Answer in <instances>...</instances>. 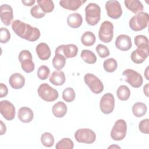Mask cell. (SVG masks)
<instances>
[{"label": "cell", "instance_id": "6da1fadb", "mask_svg": "<svg viewBox=\"0 0 149 149\" xmlns=\"http://www.w3.org/2000/svg\"><path fill=\"white\" fill-rule=\"evenodd\" d=\"M12 29L19 37L31 42L37 41L41 36L38 28L32 27L20 20H15L12 23Z\"/></svg>", "mask_w": 149, "mask_h": 149}, {"label": "cell", "instance_id": "7a4b0ae2", "mask_svg": "<svg viewBox=\"0 0 149 149\" xmlns=\"http://www.w3.org/2000/svg\"><path fill=\"white\" fill-rule=\"evenodd\" d=\"M85 18L88 24L96 25L101 19V8L95 3H90L85 8Z\"/></svg>", "mask_w": 149, "mask_h": 149}, {"label": "cell", "instance_id": "3957f363", "mask_svg": "<svg viewBox=\"0 0 149 149\" xmlns=\"http://www.w3.org/2000/svg\"><path fill=\"white\" fill-rule=\"evenodd\" d=\"M149 16L147 12H141L133 16L129 20V27L134 31H141L146 29L148 24Z\"/></svg>", "mask_w": 149, "mask_h": 149}, {"label": "cell", "instance_id": "277c9868", "mask_svg": "<svg viewBox=\"0 0 149 149\" xmlns=\"http://www.w3.org/2000/svg\"><path fill=\"white\" fill-rule=\"evenodd\" d=\"M37 93L39 97L47 102L54 101L59 96L58 91L45 83L40 85Z\"/></svg>", "mask_w": 149, "mask_h": 149}, {"label": "cell", "instance_id": "5b68a950", "mask_svg": "<svg viewBox=\"0 0 149 149\" xmlns=\"http://www.w3.org/2000/svg\"><path fill=\"white\" fill-rule=\"evenodd\" d=\"M74 138L79 143L92 144L96 140L95 132L88 128H81L74 133Z\"/></svg>", "mask_w": 149, "mask_h": 149}, {"label": "cell", "instance_id": "8992f818", "mask_svg": "<svg viewBox=\"0 0 149 149\" xmlns=\"http://www.w3.org/2000/svg\"><path fill=\"white\" fill-rule=\"evenodd\" d=\"M18 59L21 63L22 69L26 73H31L34 70L35 65L33 61L32 55L29 50L25 49L20 51Z\"/></svg>", "mask_w": 149, "mask_h": 149}, {"label": "cell", "instance_id": "52a82bcc", "mask_svg": "<svg viewBox=\"0 0 149 149\" xmlns=\"http://www.w3.org/2000/svg\"><path fill=\"white\" fill-rule=\"evenodd\" d=\"M127 132V124L125 120L118 119L115 123L111 131V137L115 141H120L123 140L126 135Z\"/></svg>", "mask_w": 149, "mask_h": 149}, {"label": "cell", "instance_id": "ba28073f", "mask_svg": "<svg viewBox=\"0 0 149 149\" xmlns=\"http://www.w3.org/2000/svg\"><path fill=\"white\" fill-rule=\"evenodd\" d=\"M100 40L105 43L110 42L113 37V25L108 20L103 22L100 27L98 31Z\"/></svg>", "mask_w": 149, "mask_h": 149}, {"label": "cell", "instance_id": "9c48e42d", "mask_svg": "<svg viewBox=\"0 0 149 149\" xmlns=\"http://www.w3.org/2000/svg\"><path fill=\"white\" fill-rule=\"evenodd\" d=\"M84 82L94 94H100L104 90V84L101 80L92 73H87L84 77Z\"/></svg>", "mask_w": 149, "mask_h": 149}, {"label": "cell", "instance_id": "30bf717a", "mask_svg": "<svg viewBox=\"0 0 149 149\" xmlns=\"http://www.w3.org/2000/svg\"><path fill=\"white\" fill-rule=\"evenodd\" d=\"M122 75L125 77V81L134 88H139L143 84V79L142 76L134 70L131 69H126L123 72Z\"/></svg>", "mask_w": 149, "mask_h": 149}, {"label": "cell", "instance_id": "8fae6325", "mask_svg": "<svg viewBox=\"0 0 149 149\" xmlns=\"http://www.w3.org/2000/svg\"><path fill=\"white\" fill-rule=\"evenodd\" d=\"M100 108L101 112L105 114L112 113L115 108V98L113 95L108 93L102 95L100 102Z\"/></svg>", "mask_w": 149, "mask_h": 149}, {"label": "cell", "instance_id": "7c38bea8", "mask_svg": "<svg viewBox=\"0 0 149 149\" xmlns=\"http://www.w3.org/2000/svg\"><path fill=\"white\" fill-rule=\"evenodd\" d=\"M105 7L107 15L112 19H119L122 15V7L118 1L111 0L107 1Z\"/></svg>", "mask_w": 149, "mask_h": 149}, {"label": "cell", "instance_id": "4fadbf2b", "mask_svg": "<svg viewBox=\"0 0 149 149\" xmlns=\"http://www.w3.org/2000/svg\"><path fill=\"white\" fill-rule=\"evenodd\" d=\"M0 112L3 118L7 120H12L16 114L15 107L13 104L8 100H2L0 102Z\"/></svg>", "mask_w": 149, "mask_h": 149}, {"label": "cell", "instance_id": "5bb4252c", "mask_svg": "<svg viewBox=\"0 0 149 149\" xmlns=\"http://www.w3.org/2000/svg\"><path fill=\"white\" fill-rule=\"evenodd\" d=\"M78 52V48L76 45L73 44H63L59 45L55 49V54L63 55L66 58H72L75 57Z\"/></svg>", "mask_w": 149, "mask_h": 149}, {"label": "cell", "instance_id": "9a60e30c", "mask_svg": "<svg viewBox=\"0 0 149 149\" xmlns=\"http://www.w3.org/2000/svg\"><path fill=\"white\" fill-rule=\"evenodd\" d=\"M0 16L2 22L6 26L12 23L13 19L12 8L8 4H3L0 6Z\"/></svg>", "mask_w": 149, "mask_h": 149}, {"label": "cell", "instance_id": "2e32d148", "mask_svg": "<svg viewBox=\"0 0 149 149\" xmlns=\"http://www.w3.org/2000/svg\"><path fill=\"white\" fill-rule=\"evenodd\" d=\"M115 45L118 49L122 51H127L132 46L131 38L126 34H120L117 37Z\"/></svg>", "mask_w": 149, "mask_h": 149}, {"label": "cell", "instance_id": "e0dca14e", "mask_svg": "<svg viewBox=\"0 0 149 149\" xmlns=\"http://www.w3.org/2000/svg\"><path fill=\"white\" fill-rule=\"evenodd\" d=\"M149 53L148 48L147 49H139L137 48L134 50L130 55L132 61L137 64L142 63L148 57Z\"/></svg>", "mask_w": 149, "mask_h": 149}, {"label": "cell", "instance_id": "ac0fdd59", "mask_svg": "<svg viewBox=\"0 0 149 149\" xmlns=\"http://www.w3.org/2000/svg\"><path fill=\"white\" fill-rule=\"evenodd\" d=\"M36 51L38 57L42 61L48 59L51 55V51L48 45L45 42L38 44L36 48Z\"/></svg>", "mask_w": 149, "mask_h": 149}, {"label": "cell", "instance_id": "d6986e66", "mask_svg": "<svg viewBox=\"0 0 149 149\" xmlns=\"http://www.w3.org/2000/svg\"><path fill=\"white\" fill-rule=\"evenodd\" d=\"M17 116L19 119L23 123H27L32 121L34 118V113L33 111L29 107H21L17 112Z\"/></svg>", "mask_w": 149, "mask_h": 149}, {"label": "cell", "instance_id": "ffe728a7", "mask_svg": "<svg viewBox=\"0 0 149 149\" xmlns=\"http://www.w3.org/2000/svg\"><path fill=\"white\" fill-rule=\"evenodd\" d=\"M9 83L12 88L14 89H20L24 86L25 78L20 73H15L10 76Z\"/></svg>", "mask_w": 149, "mask_h": 149}, {"label": "cell", "instance_id": "44dd1931", "mask_svg": "<svg viewBox=\"0 0 149 149\" xmlns=\"http://www.w3.org/2000/svg\"><path fill=\"white\" fill-rule=\"evenodd\" d=\"M85 2L86 1L83 0H62L59 1V5L65 9L75 11Z\"/></svg>", "mask_w": 149, "mask_h": 149}, {"label": "cell", "instance_id": "7402d4cb", "mask_svg": "<svg viewBox=\"0 0 149 149\" xmlns=\"http://www.w3.org/2000/svg\"><path fill=\"white\" fill-rule=\"evenodd\" d=\"M49 80L51 84L55 86H62L66 81L65 74L64 72L61 70H55L50 75Z\"/></svg>", "mask_w": 149, "mask_h": 149}, {"label": "cell", "instance_id": "603a6c76", "mask_svg": "<svg viewBox=\"0 0 149 149\" xmlns=\"http://www.w3.org/2000/svg\"><path fill=\"white\" fill-rule=\"evenodd\" d=\"M125 6L133 13H138L143 11L144 6L143 3L139 0H125Z\"/></svg>", "mask_w": 149, "mask_h": 149}, {"label": "cell", "instance_id": "cb8c5ba5", "mask_svg": "<svg viewBox=\"0 0 149 149\" xmlns=\"http://www.w3.org/2000/svg\"><path fill=\"white\" fill-rule=\"evenodd\" d=\"M83 23V18L79 13L70 14L67 18V23L68 26L73 29H77L81 26Z\"/></svg>", "mask_w": 149, "mask_h": 149}, {"label": "cell", "instance_id": "d4e9b609", "mask_svg": "<svg viewBox=\"0 0 149 149\" xmlns=\"http://www.w3.org/2000/svg\"><path fill=\"white\" fill-rule=\"evenodd\" d=\"M68 108L65 103L62 101H58L55 103L52 108V112L56 118H62L67 113Z\"/></svg>", "mask_w": 149, "mask_h": 149}, {"label": "cell", "instance_id": "484cf974", "mask_svg": "<svg viewBox=\"0 0 149 149\" xmlns=\"http://www.w3.org/2000/svg\"><path fill=\"white\" fill-rule=\"evenodd\" d=\"M132 110L134 116L137 118H140L146 113L147 108L145 104L141 102H137L133 105Z\"/></svg>", "mask_w": 149, "mask_h": 149}, {"label": "cell", "instance_id": "4316f807", "mask_svg": "<svg viewBox=\"0 0 149 149\" xmlns=\"http://www.w3.org/2000/svg\"><path fill=\"white\" fill-rule=\"evenodd\" d=\"M95 34L89 31L84 32L81 37V42L83 45L86 47H90L94 44L95 42Z\"/></svg>", "mask_w": 149, "mask_h": 149}, {"label": "cell", "instance_id": "83f0119b", "mask_svg": "<svg viewBox=\"0 0 149 149\" xmlns=\"http://www.w3.org/2000/svg\"><path fill=\"white\" fill-rule=\"evenodd\" d=\"M80 56L84 62L88 64H94L97 61V57L95 54L88 49L82 50Z\"/></svg>", "mask_w": 149, "mask_h": 149}, {"label": "cell", "instance_id": "f1b7e54d", "mask_svg": "<svg viewBox=\"0 0 149 149\" xmlns=\"http://www.w3.org/2000/svg\"><path fill=\"white\" fill-rule=\"evenodd\" d=\"M66 58L62 54H55L52 59V65L54 68L58 70H61L66 64Z\"/></svg>", "mask_w": 149, "mask_h": 149}, {"label": "cell", "instance_id": "f546056e", "mask_svg": "<svg viewBox=\"0 0 149 149\" xmlns=\"http://www.w3.org/2000/svg\"><path fill=\"white\" fill-rule=\"evenodd\" d=\"M118 98L121 101L127 100L130 96V90L129 87L125 85L120 86L116 91Z\"/></svg>", "mask_w": 149, "mask_h": 149}, {"label": "cell", "instance_id": "4dcf8cb0", "mask_svg": "<svg viewBox=\"0 0 149 149\" xmlns=\"http://www.w3.org/2000/svg\"><path fill=\"white\" fill-rule=\"evenodd\" d=\"M38 5L45 13H50L54 9V4L51 0H38Z\"/></svg>", "mask_w": 149, "mask_h": 149}, {"label": "cell", "instance_id": "1f68e13d", "mask_svg": "<svg viewBox=\"0 0 149 149\" xmlns=\"http://www.w3.org/2000/svg\"><path fill=\"white\" fill-rule=\"evenodd\" d=\"M134 44L137 48L147 49L148 48V39L144 35H137L134 37Z\"/></svg>", "mask_w": 149, "mask_h": 149}, {"label": "cell", "instance_id": "d6a6232c", "mask_svg": "<svg viewBox=\"0 0 149 149\" xmlns=\"http://www.w3.org/2000/svg\"><path fill=\"white\" fill-rule=\"evenodd\" d=\"M103 67L106 72L112 73L116 70L118 68V63L114 58H111L104 61L103 63Z\"/></svg>", "mask_w": 149, "mask_h": 149}, {"label": "cell", "instance_id": "836d02e7", "mask_svg": "<svg viewBox=\"0 0 149 149\" xmlns=\"http://www.w3.org/2000/svg\"><path fill=\"white\" fill-rule=\"evenodd\" d=\"M41 142L46 147H51L54 144V137L49 132H45L41 136Z\"/></svg>", "mask_w": 149, "mask_h": 149}, {"label": "cell", "instance_id": "e575fe53", "mask_svg": "<svg viewBox=\"0 0 149 149\" xmlns=\"http://www.w3.org/2000/svg\"><path fill=\"white\" fill-rule=\"evenodd\" d=\"M74 147V144L73 141L68 137L63 138L59 141L56 146V149H72Z\"/></svg>", "mask_w": 149, "mask_h": 149}, {"label": "cell", "instance_id": "d590c367", "mask_svg": "<svg viewBox=\"0 0 149 149\" xmlns=\"http://www.w3.org/2000/svg\"><path fill=\"white\" fill-rule=\"evenodd\" d=\"M76 97L75 91L72 87H67L62 92V98L67 102L73 101Z\"/></svg>", "mask_w": 149, "mask_h": 149}, {"label": "cell", "instance_id": "8d00e7d4", "mask_svg": "<svg viewBox=\"0 0 149 149\" xmlns=\"http://www.w3.org/2000/svg\"><path fill=\"white\" fill-rule=\"evenodd\" d=\"M50 73V70L49 68L45 65H42L40 66L37 70V76L42 80H46Z\"/></svg>", "mask_w": 149, "mask_h": 149}, {"label": "cell", "instance_id": "74e56055", "mask_svg": "<svg viewBox=\"0 0 149 149\" xmlns=\"http://www.w3.org/2000/svg\"><path fill=\"white\" fill-rule=\"evenodd\" d=\"M95 50L100 58H105L110 55V52L108 48L102 44H98L96 46Z\"/></svg>", "mask_w": 149, "mask_h": 149}, {"label": "cell", "instance_id": "f35d334b", "mask_svg": "<svg viewBox=\"0 0 149 149\" xmlns=\"http://www.w3.org/2000/svg\"><path fill=\"white\" fill-rule=\"evenodd\" d=\"M30 14L33 17L36 19L42 18L45 15V13L42 10L38 5H35L31 8Z\"/></svg>", "mask_w": 149, "mask_h": 149}, {"label": "cell", "instance_id": "ab89813d", "mask_svg": "<svg viewBox=\"0 0 149 149\" xmlns=\"http://www.w3.org/2000/svg\"><path fill=\"white\" fill-rule=\"evenodd\" d=\"M10 39V33L9 30L5 27L0 29V41L1 43H6Z\"/></svg>", "mask_w": 149, "mask_h": 149}, {"label": "cell", "instance_id": "60d3db41", "mask_svg": "<svg viewBox=\"0 0 149 149\" xmlns=\"http://www.w3.org/2000/svg\"><path fill=\"white\" fill-rule=\"evenodd\" d=\"M139 129L143 133H149V119L148 118L140 121L139 124Z\"/></svg>", "mask_w": 149, "mask_h": 149}, {"label": "cell", "instance_id": "b9f144b4", "mask_svg": "<svg viewBox=\"0 0 149 149\" xmlns=\"http://www.w3.org/2000/svg\"><path fill=\"white\" fill-rule=\"evenodd\" d=\"M8 93V89L7 86L3 83L0 84V97L2 98L6 97Z\"/></svg>", "mask_w": 149, "mask_h": 149}, {"label": "cell", "instance_id": "7bdbcfd3", "mask_svg": "<svg viewBox=\"0 0 149 149\" xmlns=\"http://www.w3.org/2000/svg\"><path fill=\"white\" fill-rule=\"evenodd\" d=\"M22 2L25 6H31L33 5L34 4V3L36 2V1L35 0H28V1L27 0H23V1H22Z\"/></svg>", "mask_w": 149, "mask_h": 149}, {"label": "cell", "instance_id": "ee69618b", "mask_svg": "<svg viewBox=\"0 0 149 149\" xmlns=\"http://www.w3.org/2000/svg\"><path fill=\"white\" fill-rule=\"evenodd\" d=\"M1 135H3L6 132V127L5 124H4L2 120H1Z\"/></svg>", "mask_w": 149, "mask_h": 149}, {"label": "cell", "instance_id": "f6af8a7d", "mask_svg": "<svg viewBox=\"0 0 149 149\" xmlns=\"http://www.w3.org/2000/svg\"><path fill=\"white\" fill-rule=\"evenodd\" d=\"M148 88H149V83H147L143 87V91L145 95L147 97H148Z\"/></svg>", "mask_w": 149, "mask_h": 149}, {"label": "cell", "instance_id": "bcb514c9", "mask_svg": "<svg viewBox=\"0 0 149 149\" xmlns=\"http://www.w3.org/2000/svg\"><path fill=\"white\" fill-rule=\"evenodd\" d=\"M148 67L147 66V67L146 68V69L145 72H144L145 77H146V79H147V80H149V78H148Z\"/></svg>", "mask_w": 149, "mask_h": 149}, {"label": "cell", "instance_id": "7dc6e473", "mask_svg": "<svg viewBox=\"0 0 149 149\" xmlns=\"http://www.w3.org/2000/svg\"><path fill=\"white\" fill-rule=\"evenodd\" d=\"M113 147H115V148H116V147H118V148H120V147H119V146H114V145H113V146H109L108 148H113Z\"/></svg>", "mask_w": 149, "mask_h": 149}]
</instances>
